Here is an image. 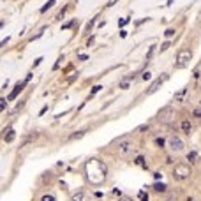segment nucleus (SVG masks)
<instances>
[{
    "instance_id": "1",
    "label": "nucleus",
    "mask_w": 201,
    "mask_h": 201,
    "mask_svg": "<svg viewBox=\"0 0 201 201\" xmlns=\"http://www.w3.org/2000/svg\"><path fill=\"white\" fill-rule=\"evenodd\" d=\"M106 164L99 159H90L86 164H85V175H86V180L94 184V185H99L106 180Z\"/></svg>"
},
{
    "instance_id": "2",
    "label": "nucleus",
    "mask_w": 201,
    "mask_h": 201,
    "mask_svg": "<svg viewBox=\"0 0 201 201\" xmlns=\"http://www.w3.org/2000/svg\"><path fill=\"white\" fill-rule=\"evenodd\" d=\"M173 176L176 178V180H185V178L191 176V166L189 164H176L175 169H173Z\"/></svg>"
},
{
    "instance_id": "3",
    "label": "nucleus",
    "mask_w": 201,
    "mask_h": 201,
    "mask_svg": "<svg viewBox=\"0 0 201 201\" xmlns=\"http://www.w3.org/2000/svg\"><path fill=\"white\" fill-rule=\"evenodd\" d=\"M191 58H192V51L191 50H180L178 51V57H176V67H185Z\"/></svg>"
},
{
    "instance_id": "4",
    "label": "nucleus",
    "mask_w": 201,
    "mask_h": 201,
    "mask_svg": "<svg viewBox=\"0 0 201 201\" xmlns=\"http://www.w3.org/2000/svg\"><path fill=\"white\" fill-rule=\"evenodd\" d=\"M169 148H171L175 153H180V152H184L185 145H184V141L178 138V136H171V138H169Z\"/></svg>"
},
{
    "instance_id": "5",
    "label": "nucleus",
    "mask_w": 201,
    "mask_h": 201,
    "mask_svg": "<svg viewBox=\"0 0 201 201\" xmlns=\"http://www.w3.org/2000/svg\"><path fill=\"white\" fill-rule=\"evenodd\" d=\"M166 79H168V74H162V78H159L157 81H153V83H152V86L148 88V92H146V94H148V95H150V94H153V92L157 90V88H159V86H161Z\"/></svg>"
},
{
    "instance_id": "6",
    "label": "nucleus",
    "mask_w": 201,
    "mask_h": 201,
    "mask_svg": "<svg viewBox=\"0 0 201 201\" xmlns=\"http://www.w3.org/2000/svg\"><path fill=\"white\" fill-rule=\"evenodd\" d=\"M171 117H173V109H171V108H164L161 113H159V120H161V122H169Z\"/></svg>"
},
{
    "instance_id": "7",
    "label": "nucleus",
    "mask_w": 201,
    "mask_h": 201,
    "mask_svg": "<svg viewBox=\"0 0 201 201\" xmlns=\"http://www.w3.org/2000/svg\"><path fill=\"white\" fill-rule=\"evenodd\" d=\"M131 148H132V143H131V141H120V143H118V153H120V155L129 153Z\"/></svg>"
},
{
    "instance_id": "8",
    "label": "nucleus",
    "mask_w": 201,
    "mask_h": 201,
    "mask_svg": "<svg viewBox=\"0 0 201 201\" xmlns=\"http://www.w3.org/2000/svg\"><path fill=\"white\" fill-rule=\"evenodd\" d=\"M25 85H27L25 81H23V83H16V85H14V88H12V92L9 94V101L16 99V95H18V94L21 92V90H23V86H25Z\"/></svg>"
},
{
    "instance_id": "9",
    "label": "nucleus",
    "mask_w": 201,
    "mask_h": 201,
    "mask_svg": "<svg viewBox=\"0 0 201 201\" xmlns=\"http://www.w3.org/2000/svg\"><path fill=\"white\" fill-rule=\"evenodd\" d=\"M55 2H57V0H48V2H46V4H44V6L39 9V12H41V14H42V12H46L48 9H51V7L55 6Z\"/></svg>"
},
{
    "instance_id": "10",
    "label": "nucleus",
    "mask_w": 201,
    "mask_h": 201,
    "mask_svg": "<svg viewBox=\"0 0 201 201\" xmlns=\"http://www.w3.org/2000/svg\"><path fill=\"white\" fill-rule=\"evenodd\" d=\"M16 138V131H12V129H9L7 131V134H6V136H4V140H6V143H11L12 140Z\"/></svg>"
},
{
    "instance_id": "11",
    "label": "nucleus",
    "mask_w": 201,
    "mask_h": 201,
    "mask_svg": "<svg viewBox=\"0 0 201 201\" xmlns=\"http://www.w3.org/2000/svg\"><path fill=\"white\" fill-rule=\"evenodd\" d=\"M191 129H192V125H191V122H187V120H184V122H182V131H184L185 134H189V132H191Z\"/></svg>"
},
{
    "instance_id": "12",
    "label": "nucleus",
    "mask_w": 201,
    "mask_h": 201,
    "mask_svg": "<svg viewBox=\"0 0 201 201\" xmlns=\"http://www.w3.org/2000/svg\"><path fill=\"white\" fill-rule=\"evenodd\" d=\"M153 189L157 191V192H164V191H166V185H164V184H153Z\"/></svg>"
},
{
    "instance_id": "13",
    "label": "nucleus",
    "mask_w": 201,
    "mask_h": 201,
    "mask_svg": "<svg viewBox=\"0 0 201 201\" xmlns=\"http://www.w3.org/2000/svg\"><path fill=\"white\" fill-rule=\"evenodd\" d=\"M41 201H55V196H53V194H44V196L41 198Z\"/></svg>"
},
{
    "instance_id": "14",
    "label": "nucleus",
    "mask_w": 201,
    "mask_h": 201,
    "mask_svg": "<svg viewBox=\"0 0 201 201\" xmlns=\"http://www.w3.org/2000/svg\"><path fill=\"white\" fill-rule=\"evenodd\" d=\"M81 199H83V192H78L71 198V201H81Z\"/></svg>"
},
{
    "instance_id": "15",
    "label": "nucleus",
    "mask_w": 201,
    "mask_h": 201,
    "mask_svg": "<svg viewBox=\"0 0 201 201\" xmlns=\"http://www.w3.org/2000/svg\"><path fill=\"white\" fill-rule=\"evenodd\" d=\"M164 143H166V141H164V138H157V140H155V145H157L159 148H162V146H164Z\"/></svg>"
},
{
    "instance_id": "16",
    "label": "nucleus",
    "mask_w": 201,
    "mask_h": 201,
    "mask_svg": "<svg viewBox=\"0 0 201 201\" xmlns=\"http://www.w3.org/2000/svg\"><path fill=\"white\" fill-rule=\"evenodd\" d=\"M81 136H85V131H79L78 134H73V136H71V140H79Z\"/></svg>"
},
{
    "instance_id": "17",
    "label": "nucleus",
    "mask_w": 201,
    "mask_h": 201,
    "mask_svg": "<svg viewBox=\"0 0 201 201\" xmlns=\"http://www.w3.org/2000/svg\"><path fill=\"white\" fill-rule=\"evenodd\" d=\"M6 106H7V101L2 97V99H0V111H4V109H6Z\"/></svg>"
},
{
    "instance_id": "18",
    "label": "nucleus",
    "mask_w": 201,
    "mask_h": 201,
    "mask_svg": "<svg viewBox=\"0 0 201 201\" xmlns=\"http://www.w3.org/2000/svg\"><path fill=\"white\" fill-rule=\"evenodd\" d=\"M138 196H140V199H141V201H148V194H146V192H143V191H141Z\"/></svg>"
},
{
    "instance_id": "19",
    "label": "nucleus",
    "mask_w": 201,
    "mask_h": 201,
    "mask_svg": "<svg viewBox=\"0 0 201 201\" xmlns=\"http://www.w3.org/2000/svg\"><path fill=\"white\" fill-rule=\"evenodd\" d=\"M74 23H76V19H73V21H69V23H65V25H62V28H64V30H65V28H71V27H73Z\"/></svg>"
},
{
    "instance_id": "20",
    "label": "nucleus",
    "mask_w": 201,
    "mask_h": 201,
    "mask_svg": "<svg viewBox=\"0 0 201 201\" xmlns=\"http://www.w3.org/2000/svg\"><path fill=\"white\" fill-rule=\"evenodd\" d=\"M196 157H198V153H196V152H191V153L187 155V161H194Z\"/></svg>"
},
{
    "instance_id": "21",
    "label": "nucleus",
    "mask_w": 201,
    "mask_h": 201,
    "mask_svg": "<svg viewBox=\"0 0 201 201\" xmlns=\"http://www.w3.org/2000/svg\"><path fill=\"white\" fill-rule=\"evenodd\" d=\"M164 35H166V37H173V35H175V30H173V28H168V30L164 32Z\"/></svg>"
},
{
    "instance_id": "22",
    "label": "nucleus",
    "mask_w": 201,
    "mask_h": 201,
    "mask_svg": "<svg viewBox=\"0 0 201 201\" xmlns=\"http://www.w3.org/2000/svg\"><path fill=\"white\" fill-rule=\"evenodd\" d=\"M136 164H140V166L146 168V164H145V159H143V157H138V159H136Z\"/></svg>"
},
{
    "instance_id": "23",
    "label": "nucleus",
    "mask_w": 201,
    "mask_h": 201,
    "mask_svg": "<svg viewBox=\"0 0 201 201\" xmlns=\"http://www.w3.org/2000/svg\"><path fill=\"white\" fill-rule=\"evenodd\" d=\"M192 115H194V117H199V118H201V108H196V109L192 111Z\"/></svg>"
},
{
    "instance_id": "24",
    "label": "nucleus",
    "mask_w": 201,
    "mask_h": 201,
    "mask_svg": "<svg viewBox=\"0 0 201 201\" xmlns=\"http://www.w3.org/2000/svg\"><path fill=\"white\" fill-rule=\"evenodd\" d=\"M60 62H64V57H58V60H57V62H55V65H53V69H58Z\"/></svg>"
},
{
    "instance_id": "25",
    "label": "nucleus",
    "mask_w": 201,
    "mask_h": 201,
    "mask_svg": "<svg viewBox=\"0 0 201 201\" xmlns=\"http://www.w3.org/2000/svg\"><path fill=\"white\" fill-rule=\"evenodd\" d=\"M141 78H143L145 81H148V79L152 78V74H150V73H143V74H141Z\"/></svg>"
},
{
    "instance_id": "26",
    "label": "nucleus",
    "mask_w": 201,
    "mask_h": 201,
    "mask_svg": "<svg viewBox=\"0 0 201 201\" xmlns=\"http://www.w3.org/2000/svg\"><path fill=\"white\" fill-rule=\"evenodd\" d=\"M99 90H101V85H95V86L92 88V95H94V94H97Z\"/></svg>"
},
{
    "instance_id": "27",
    "label": "nucleus",
    "mask_w": 201,
    "mask_h": 201,
    "mask_svg": "<svg viewBox=\"0 0 201 201\" xmlns=\"http://www.w3.org/2000/svg\"><path fill=\"white\" fill-rule=\"evenodd\" d=\"M78 60H81V62H85V60H88V55H79V57H78Z\"/></svg>"
},
{
    "instance_id": "28",
    "label": "nucleus",
    "mask_w": 201,
    "mask_h": 201,
    "mask_svg": "<svg viewBox=\"0 0 201 201\" xmlns=\"http://www.w3.org/2000/svg\"><path fill=\"white\" fill-rule=\"evenodd\" d=\"M127 23H129V19H127V18H125V19H120V27H125Z\"/></svg>"
},
{
    "instance_id": "29",
    "label": "nucleus",
    "mask_w": 201,
    "mask_h": 201,
    "mask_svg": "<svg viewBox=\"0 0 201 201\" xmlns=\"http://www.w3.org/2000/svg\"><path fill=\"white\" fill-rule=\"evenodd\" d=\"M168 46H169V42H164L162 46H161V51H166V50H168Z\"/></svg>"
},
{
    "instance_id": "30",
    "label": "nucleus",
    "mask_w": 201,
    "mask_h": 201,
    "mask_svg": "<svg viewBox=\"0 0 201 201\" xmlns=\"http://www.w3.org/2000/svg\"><path fill=\"white\" fill-rule=\"evenodd\" d=\"M118 201H132V198H127V196H124V198H120Z\"/></svg>"
},
{
    "instance_id": "31",
    "label": "nucleus",
    "mask_w": 201,
    "mask_h": 201,
    "mask_svg": "<svg viewBox=\"0 0 201 201\" xmlns=\"http://www.w3.org/2000/svg\"><path fill=\"white\" fill-rule=\"evenodd\" d=\"M120 37H122V39H125V37H127V32H125V30H122V32H120Z\"/></svg>"
},
{
    "instance_id": "32",
    "label": "nucleus",
    "mask_w": 201,
    "mask_h": 201,
    "mask_svg": "<svg viewBox=\"0 0 201 201\" xmlns=\"http://www.w3.org/2000/svg\"><path fill=\"white\" fill-rule=\"evenodd\" d=\"M129 86V83L127 81H124V83H120V88H127Z\"/></svg>"
},
{
    "instance_id": "33",
    "label": "nucleus",
    "mask_w": 201,
    "mask_h": 201,
    "mask_svg": "<svg viewBox=\"0 0 201 201\" xmlns=\"http://www.w3.org/2000/svg\"><path fill=\"white\" fill-rule=\"evenodd\" d=\"M7 41H9V37H6V39H2V41H0V46H4V44H6Z\"/></svg>"
},
{
    "instance_id": "34",
    "label": "nucleus",
    "mask_w": 201,
    "mask_h": 201,
    "mask_svg": "<svg viewBox=\"0 0 201 201\" xmlns=\"http://www.w3.org/2000/svg\"><path fill=\"white\" fill-rule=\"evenodd\" d=\"M166 201H175V199H166Z\"/></svg>"
}]
</instances>
